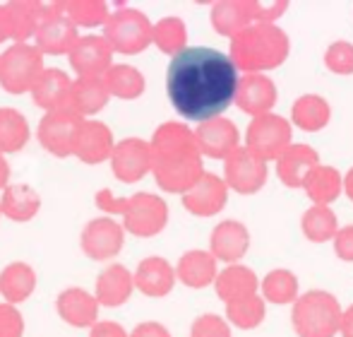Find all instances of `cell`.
Wrapping results in <instances>:
<instances>
[{
  "mask_svg": "<svg viewBox=\"0 0 353 337\" xmlns=\"http://www.w3.org/2000/svg\"><path fill=\"white\" fill-rule=\"evenodd\" d=\"M238 68L214 48H183L173 56L166 87L173 106L190 121H212L238 92Z\"/></svg>",
  "mask_w": 353,
  "mask_h": 337,
  "instance_id": "1",
  "label": "cell"
},
{
  "mask_svg": "<svg viewBox=\"0 0 353 337\" xmlns=\"http://www.w3.org/2000/svg\"><path fill=\"white\" fill-rule=\"evenodd\" d=\"M288 56V37L276 24H250L233 37L231 61L248 75H260V70L279 68Z\"/></svg>",
  "mask_w": 353,
  "mask_h": 337,
  "instance_id": "2",
  "label": "cell"
},
{
  "mask_svg": "<svg viewBox=\"0 0 353 337\" xmlns=\"http://www.w3.org/2000/svg\"><path fill=\"white\" fill-rule=\"evenodd\" d=\"M341 306L327 291H307L293 304V328L301 337H332L341 330Z\"/></svg>",
  "mask_w": 353,
  "mask_h": 337,
  "instance_id": "3",
  "label": "cell"
},
{
  "mask_svg": "<svg viewBox=\"0 0 353 337\" xmlns=\"http://www.w3.org/2000/svg\"><path fill=\"white\" fill-rule=\"evenodd\" d=\"M286 3H255V0H241V3H219L214 8V27L226 37H236L250 24H274L281 17Z\"/></svg>",
  "mask_w": 353,
  "mask_h": 337,
  "instance_id": "4",
  "label": "cell"
},
{
  "mask_svg": "<svg viewBox=\"0 0 353 337\" xmlns=\"http://www.w3.org/2000/svg\"><path fill=\"white\" fill-rule=\"evenodd\" d=\"M245 147L262 162L279 160L291 147V123H286V118L274 116V113L252 118L245 133Z\"/></svg>",
  "mask_w": 353,
  "mask_h": 337,
  "instance_id": "5",
  "label": "cell"
},
{
  "mask_svg": "<svg viewBox=\"0 0 353 337\" xmlns=\"http://www.w3.org/2000/svg\"><path fill=\"white\" fill-rule=\"evenodd\" d=\"M226 178L238 193L260 191L267 181V162H262L257 155H252L248 147H238L226 162Z\"/></svg>",
  "mask_w": 353,
  "mask_h": 337,
  "instance_id": "6",
  "label": "cell"
},
{
  "mask_svg": "<svg viewBox=\"0 0 353 337\" xmlns=\"http://www.w3.org/2000/svg\"><path fill=\"white\" fill-rule=\"evenodd\" d=\"M276 87L270 77L265 75H245L238 82L236 92V104L250 116H265L270 113V108L276 104Z\"/></svg>",
  "mask_w": 353,
  "mask_h": 337,
  "instance_id": "7",
  "label": "cell"
},
{
  "mask_svg": "<svg viewBox=\"0 0 353 337\" xmlns=\"http://www.w3.org/2000/svg\"><path fill=\"white\" fill-rule=\"evenodd\" d=\"M320 162L317 152L307 145H291L286 152L276 160V171H279V178L286 183L288 188H298L303 186L305 176L312 171Z\"/></svg>",
  "mask_w": 353,
  "mask_h": 337,
  "instance_id": "8",
  "label": "cell"
},
{
  "mask_svg": "<svg viewBox=\"0 0 353 337\" xmlns=\"http://www.w3.org/2000/svg\"><path fill=\"white\" fill-rule=\"evenodd\" d=\"M202 147L212 157H231L238 150V131L226 118H212L200 131Z\"/></svg>",
  "mask_w": 353,
  "mask_h": 337,
  "instance_id": "9",
  "label": "cell"
},
{
  "mask_svg": "<svg viewBox=\"0 0 353 337\" xmlns=\"http://www.w3.org/2000/svg\"><path fill=\"white\" fill-rule=\"evenodd\" d=\"M216 289L221 294V299L228 301V304L250 299V296H257V277L250 267H243V265L228 267L219 277Z\"/></svg>",
  "mask_w": 353,
  "mask_h": 337,
  "instance_id": "10",
  "label": "cell"
},
{
  "mask_svg": "<svg viewBox=\"0 0 353 337\" xmlns=\"http://www.w3.org/2000/svg\"><path fill=\"white\" fill-rule=\"evenodd\" d=\"M248 244H250V234H248V229L241 222H223V224H219L212 239L214 253L221 260H238V258H243V253L248 251Z\"/></svg>",
  "mask_w": 353,
  "mask_h": 337,
  "instance_id": "11",
  "label": "cell"
},
{
  "mask_svg": "<svg viewBox=\"0 0 353 337\" xmlns=\"http://www.w3.org/2000/svg\"><path fill=\"white\" fill-rule=\"evenodd\" d=\"M341 176L336 168L332 166H315L303 181V188L310 195V200H315V205H330L332 200H336L341 193Z\"/></svg>",
  "mask_w": 353,
  "mask_h": 337,
  "instance_id": "12",
  "label": "cell"
},
{
  "mask_svg": "<svg viewBox=\"0 0 353 337\" xmlns=\"http://www.w3.org/2000/svg\"><path fill=\"white\" fill-rule=\"evenodd\" d=\"M330 104L325 102L322 97L317 94H303L291 108V116L293 123H296L301 131H322L330 121Z\"/></svg>",
  "mask_w": 353,
  "mask_h": 337,
  "instance_id": "13",
  "label": "cell"
},
{
  "mask_svg": "<svg viewBox=\"0 0 353 337\" xmlns=\"http://www.w3.org/2000/svg\"><path fill=\"white\" fill-rule=\"evenodd\" d=\"M303 234L315 244L330 241L336 236V217L327 205H312L310 210L303 215Z\"/></svg>",
  "mask_w": 353,
  "mask_h": 337,
  "instance_id": "14",
  "label": "cell"
},
{
  "mask_svg": "<svg viewBox=\"0 0 353 337\" xmlns=\"http://www.w3.org/2000/svg\"><path fill=\"white\" fill-rule=\"evenodd\" d=\"M262 291L272 304H291L298 299V280L288 270H272L262 282Z\"/></svg>",
  "mask_w": 353,
  "mask_h": 337,
  "instance_id": "15",
  "label": "cell"
},
{
  "mask_svg": "<svg viewBox=\"0 0 353 337\" xmlns=\"http://www.w3.org/2000/svg\"><path fill=\"white\" fill-rule=\"evenodd\" d=\"M223 200H226V188H223V183L219 181L216 176H205L200 191L188 198V205L205 212V215H210V212L221 210Z\"/></svg>",
  "mask_w": 353,
  "mask_h": 337,
  "instance_id": "16",
  "label": "cell"
},
{
  "mask_svg": "<svg viewBox=\"0 0 353 337\" xmlns=\"http://www.w3.org/2000/svg\"><path fill=\"white\" fill-rule=\"evenodd\" d=\"M228 318L238 325V328H255V325L262 323L265 318V301L260 296H250V299H243V301H233L228 304Z\"/></svg>",
  "mask_w": 353,
  "mask_h": 337,
  "instance_id": "17",
  "label": "cell"
},
{
  "mask_svg": "<svg viewBox=\"0 0 353 337\" xmlns=\"http://www.w3.org/2000/svg\"><path fill=\"white\" fill-rule=\"evenodd\" d=\"M183 280L190 285H207L214 277V262L207 253H190L185 256V265H183Z\"/></svg>",
  "mask_w": 353,
  "mask_h": 337,
  "instance_id": "18",
  "label": "cell"
},
{
  "mask_svg": "<svg viewBox=\"0 0 353 337\" xmlns=\"http://www.w3.org/2000/svg\"><path fill=\"white\" fill-rule=\"evenodd\" d=\"M325 66L332 73L339 75H351L353 73V44L349 41H334L325 53Z\"/></svg>",
  "mask_w": 353,
  "mask_h": 337,
  "instance_id": "19",
  "label": "cell"
},
{
  "mask_svg": "<svg viewBox=\"0 0 353 337\" xmlns=\"http://www.w3.org/2000/svg\"><path fill=\"white\" fill-rule=\"evenodd\" d=\"M334 249L341 260H353V227H344V229L336 231Z\"/></svg>",
  "mask_w": 353,
  "mask_h": 337,
  "instance_id": "20",
  "label": "cell"
},
{
  "mask_svg": "<svg viewBox=\"0 0 353 337\" xmlns=\"http://www.w3.org/2000/svg\"><path fill=\"white\" fill-rule=\"evenodd\" d=\"M195 337H228V328L223 320L219 318H205L200 325H195Z\"/></svg>",
  "mask_w": 353,
  "mask_h": 337,
  "instance_id": "21",
  "label": "cell"
},
{
  "mask_svg": "<svg viewBox=\"0 0 353 337\" xmlns=\"http://www.w3.org/2000/svg\"><path fill=\"white\" fill-rule=\"evenodd\" d=\"M341 335L344 337H353V304L346 309L344 318H341Z\"/></svg>",
  "mask_w": 353,
  "mask_h": 337,
  "instance_id": "22",
  "label": "cell"
},
{
  "mask_svg": "<svg viewBox=\"0 0 353 337\" xmlns=\"http://www.w3.org/2000/svg\"><path fill=\"white\" fill-rule=\"evenodd\" d=\"M344 188H346V195L353 200V168L349 173H346V178H344Z\"/></svg>",
  "mask_w": 353,
  "mask_h": 337,
  "instance_id": "23",
  "label": "cell"
}]
</instances>
